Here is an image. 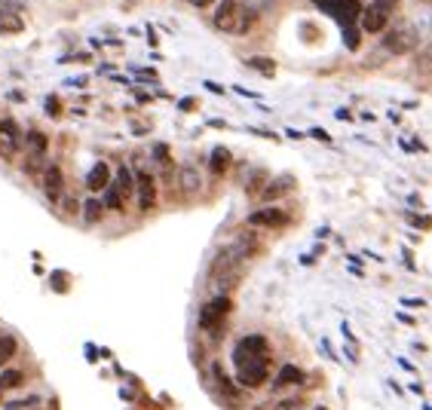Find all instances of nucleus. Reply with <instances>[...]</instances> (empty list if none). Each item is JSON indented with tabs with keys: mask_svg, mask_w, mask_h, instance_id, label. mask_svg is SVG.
I'll list each match as a JSON object with an SVG mask.
<instances>
[{
	"mask_svg": "<svg viewBox=\"0 0 432 410\" xmlns=\"http://www.w3.org/2000/svg\"><path fill=\"white\" fill-rule=\"evenodd\" d=\"M304 380V371L297 364H282L279 367V374H276V380H273V392H282V389L288 386H301Z\"/></svg>",
	"mask_w": 432,
	"mask_h": 410,
	"instance_id": "ddd939ff",
	"label": "nucleus"
},
{
	"mask_svg": "<svg viewBox=\"0 0 432 410\" xmlns=\"http://www.w3.org/2000/svg\"><path fill=\"white\" fill-rule=\"evenodd\" d=\"M46 110H49V114H56V110H58V101L49 98V101H46Z\"/></svg>",
	"mask_w": 432,
	"mask_h": 410,
	"instance_id": "c85d7f7f",
	"label": "nucleus"
},
{
	"mask_svg": "<svg viewBox=\"0 0 432 410\" xmlns=\"http://www.w3.org/2000/svg\"><path fill=\"white\" fill-rule=\"evenodd\" d=\"M414 43H417V34H414V31H411V28H398V31H393V34H389L386 37V49H389V53H398V56H402V53H411V49H414Z\"/></svg>",
	"mask_w": 432,
	"mask_h": 410,
	"instance_id": "9d476101",
	"label": "nucleus"
},
{
	"mask_svg": "<svg viewBox=\"0 0 432 410\" xmlns=\"http://www.w3.org/2000/svg\"><path fill=\"white\" fill-rule=\"evenodd\" d=\"M86 187L92 193H98V190H108L110 187V169H108V162H96V166L89 169V175H86Z\"/></svg>",
	"mask_w": 432,
	"mask_h": 410,
	"instance_id": "4468645a",
	"label": "nucleus"
},
{
	"mask_svg": "<svg viewBox=\"0 0 432 410\" xmlns=\"http://www.w3.org/2000/svg\"><path fill=\"white\" fill-rule=\"evenodd\" d=\"M178 181H181V190L187 193V196H197V193L202 190V178H200V169L197 166H181V175H178Z\"/></svg>",
	"mask_w": 432,
	"mask_h": 410,
	"instance_id": "2eb2a0df",
	"label": "nucleus"
},
{
	"mask_svg": "<svg viewBox=\"0 0 432 410\" xmlns=\"http://www.w3.org/2000/svg\"><path fill=\"white\" fill-rule=\"evenodd\" d=\"M209 169H212V175H224V172L230 169V150L227 147H215L212 159H209Z\"/></svg>",
	"mask_w": 432,
	"mask_h": 410,
	"instance_id": "f3484780",
	"label": "nucleus"
},
{
	"mask_svg": "<svg viewBox=\"0 0 432 410\" xmlns=\"http://www.w3.org/2000/svg\"><path fill=\"white\" fill-rule=\"evenodd\" d=\"M0 398H4V389H0Z\"/></svg>",
	"mask_w": 432,
	"mask_h": 410,
	"instance_id": "2f4dec72",
	"label": "nucleus"
},
{
	"mask_svg": "<svg viewBox=\"0 0 432 410\" xmlns=\"http://www.w3.org/2000/svg\"><path fill=\"white\" fill-rule=\"evenodd\" d=\"M25 31V22L19 13H4L0 9V34H22Z\"/></svg>",
	"mask_w": 432,
	"mask_h": 410,
	"instance_id": "dca6fc26",
	"label": "nucleus"
},
{
	"mask_svg": "<svg viewBox=\"0 0 432 410\" xmlns=\"http://www.w3.org/2000/svg\"><path fill=\"white\" fill-rule=\"evenodd\" d=\"M227 312H230V297H227V294H215L212 300L202 303V310H200V327L218 334L221 327H224V322H227Z\"/></svg>",
	"mask_w": 432,
	"mask_h": 410,
	"instance_id": "20e7f679",
	"label": "nucleus"
},
{
	"mask_svg": "<svg viewBox=\"0 0 432 410\" xmlns=\"http://www.w3.org/2000/svg\"><path fill=\"white\" fill-rule=\"evenodd\" d=\"M252 251H254L252 239H236V242H230L227 248H221L218 258L212 261V273H224V270H233V266H242L245 261H249Z\"/></svg>",
	"mask_w": 432,
	"mask_h": 410,
	"instance_id": "39448f33",
	"label": "nucleus"
},
{
	"mask_svg": "<svg viewBox=\"0 0 432 410\" xmlns=\"http://www.w3.org/2000/svg\"><path fill=\"white\" fill-rule=\"evenodd\" d=\"M313 410H328V407H313Z\"/></svg>",
	"mask_w": 432,
	"mask_h": 410,
	"instance_id": "c756f323",
	"label": "nucleus"
},
{
	"mask_svg": "<svg viewBox=\"0 0 432 410\" xmlns=\"http://www.w3.org/2000/svg\"><path fill=\"white\" fill-rule=\"evenodd\" d=\"M249 224L252 227H285L288 224V214L282 209H258V211H252L249 214Z\"/></svg>",
	"mask_w": 432,
	"mask_h": 410,
	"instance_id": "6e6552de",
	"label": "nucleus"
},
{
	"mask_svg": "<svg viewBox=\"0 0 432 410\" xmlns=\"http://www.w3.org/2000/svg\"><path fill=\"white\" fill-rule=\"evenodd\" d=\"M22 380H25L22 371H4L0 374V389H4V392L6 389H16V386H22Z\"/></svg>",
	"mask_w": 432,
	"mask_h": 410,
	"instance_id": "412c9836",
	"label": "nucleus"
},
{
	"mask_svg": "<svg viewBox=\"0 0 432 410\" xmlns=\"http://www.w3.org/2000/svg\"><path fill=\"white\" fill-rule=\"evenodd\" d=\"M215 380H218V386H221V392H224V395L236 398V389H233V383L227 380V374H224V371H221L218 364H215Z\"/></svg>",
	"mask_w": 432,
	"mask_h": 410,
	"instance_id": "4be33fe9",
	"label": "nucleus"
},
{
	"mask_svg": "<svg viewBox=\"0 0 432 410\" xmlns=\"http://www.w3.org/2000/svg\"><path fill=\"white\" fill-rule=\"evenodd\" d=\"M242 4H245V6H249V9H252V13H254V16H258V13H261V9H267V6H270V4H273V0H242Z\"/></svg>",
	"mask_w": 432,
	"mask_h": 410,
	"instance_id": "393cba45",
	"label": "nucleus"
},
{
	"mask_svg": "<svg viewBox=\"0 0 432 410\" xmlns=\"http://www.w3.org/2000/svg\"><path fill=\"white\" fill-rule=\"evenodd\" d=\"M153 153H157V159H160V162H169V150L163 147V144H157V150H153Z\"/></svg>",
	"mask_w": 432,
	"mask_h": 410,
	"instance_id": "a878e982",
	"label": "nucleus"
},
{
	"mask_svg": "<svg viewBox=\"0 0 432 410\" xmlns=\"http://www.w3.org/2000/svg\"><path fill=\"white\" fill-rule=\"evenodd\" d=\"M292 190H294V178H292V175H279V178L267 181L261 199H264V202H273V199H279V196H285V193H292Z\"/></svg>",
	"mask_w": 432,
	"mask_h": 410,
	"instance_id": "f8f14e48",
	"label": "nucleus"
},
{
	"mask_svg": "<svg viewBox=\"0 0 432 410\" xmlns=\"http://www.w3.org/2000/svg\"><path fill=\"white\" fill-rule=\"evenodd\" d=\"M187 4H190V6H200V9H202V6H209V4H215V0H187Z\"/></svg>",
	"mask_w": 432,
	"mask_h": 410,
	"instance_id": "cd10ccee",
	"label": "nucleus"
},
{
	"mask_svg": "<svg viewBox=\"0 0 432 410\" xmlns=\"http://www.w3.org/2000/svg\"><path fill=\"white\" fill-rule=\"evenodd\" d=\"M396 6H398V0H371L368 6H362V16H359V22H362L365 34H380V31L389 25V19H393Z\"/></svg>",
	"mask_w": 432,
	"mask_h": 410,
	"instance_id": "7ed1b4c3",
	"label": "nucleus"
},
{
	"mask_svg": "<svg viewBox=\"0 0 432 410\" xmlns=\"http://www.w3.org/2000/svg\"><path fill=\"white\" fill-rule=\"evenodd\" d=\"M56 285H58V288H61V291H65V288H68V279H65V273H56Z\"/></svg>",
	"mask_w": 432,
	"mask_h": 410,
	"instance_id": "bb28decb",
	"label": "nucleus"
},
{
	"mask_svg": "<svg viewBox=\"0 0 432 410\" xmlns=\"http://www.w3.org/2000/svg\"><path fill=\"white\" fill-rule=\"evenodd\" d=\"M254 25V13L242 0H221L218 9H215V28L224 31L230 37H242L249 34Z\"/></svg>",
	"mask_w": 432,
	"mask_h": 410,
	"instance_id": "f03ea898",
	"label": "nucleus"
},
{
	"mask_svg": "<svg viewBox=\"0 0 432 410\" xmlns=\"http://www.w3.org/2000/svg\"><path fill=\"white\" fill-rule=\"evenodd\" d=\"M6 410H19V407H6Z\"/></svg>",
	"mask_w": 432,
	"mask_h": 410,
	"instance_id": "7c9ffc66",
	"label": "nucleus"
},
{
	"mask_svg": "<svg viewBox=\"0 0 432 410\" xmlns=\"http://www.w3.org/2000/svg\"><path fill=\"white\" fill-rule=\"evenodd\" d=\"M233 364H236V377H240V386L254 389L267 380L270 374V346H267L264 334H249L242 337L240 346L233 349Z\"/></svg>",
	"mask_w": 432,
	"mask_h": 410,
	"instance_id": "f257e3e1",
	"label": "nucleus"
},
{
	"mask_svg": "<svg viewBox=\"0 0 432 410\" xmlns=\"http://www.w3.org/2000/svg\"><path fill=\"white\" fill-rule=\"evenodd\" d=\"M16 355V337L9 334H0V364L9 362V358Z\"/></svg>",
	"mask_w": 432,
	"mask_h": 410,
	"instance_id": "aec40b11",
	"label": "nucleus"
},
{
	"mask_svg": "<svg viewBox=\"0 0 432 410\" xmlns=\"http://www.w3.org/2000/svg\"><path fill=\"white\" fill-rule=\"evenodd\" d=\"M135 196H138L141 211L153 209V202H157V181H153L150 172H144V169L135 172Z\"/></svg>",
	"mask_w": 432,
	"mask_h": 410,
	"instance_id": "0eeeda50",
	"label": "nucleus"
},
{
	"mask_svg": "<svg viewBox=\"0 0 432 410\" xmlns=\"http://www.w3.org/2000/svg\"><path fill=\"white\" fill-rule=\"evenodd\" d=\"M0 9L4 13H22V9H28V0H0Z\"/></svg>",
	"mask_w": 432,
	"mask_h": 410,
	"instance_id": "b1692460",
	"label": "nucleus"
},
{
	"mask_svg": "<svg viewBox=\"0 0 432 410\" xmlns=\"http://www.w3.org/2000/svg\"><path fill=\"white\" fill-rule=\"evenodd\" d=\"M19 150V129L13 120H0V157L9 159Z\"/></svg>",
	"mask_w": 432,
	"mask_h": 410,
	"instance_id": "1a4fd4ad",
	"label": "nucleus"
},
{
	"mask_svg": "<svg viewBox=\"0 0 432 410\" xmlns=\"http://www.w3.org/2000/svg\"><path fill=\"white\" fill-rule=\"evenodd\" d=\"M249 68L261 70V74H267V77H273V70H276V65L270 58H249Z\"/></svg>",
	"mask_w": 432,
	"mask_h": 410,
	"instance_id": "5701e85b",
	"label": "nucleus"
},
{
	"mask_svg": "<svg viewBox=\"0 0 432 410\" xmlns=\"http://www.w3.org/2000/svg\"><path fill=\"white\" fill-rule=\"evenodd\" d=\"M43 190L49 202H58L61 196H65V178H61V169L58 166H46L43 172Z\"/></svg>",
	"mask_w": 432,
	"mask_h": 410,
	"instance_id": "9b49d317",
	"label": "nucleus"
},
{
	"mask_svg": "<svg viewBox=\"0 0 432 410\" xmlns=\"http://www.w3.org/2000/svg\"><path fill=\"white\" fill-rule=\"evenodd\" d=\"M132 190H135V175H132L129 166H123V169L117 172V181L108 187L105 205H108V209H114V211H120L123 205H126V199L132 196Z\"/></svg>",
	"mask_w": 432,
	"mask_h": 410,
	"instance_id": "423d86ee",
	"label": "nucleus"
},
{
	"mask_svg": "<svg viewBox=\"0 0 432 410\" xmlns=\"http://www.w3.org/2000/svg\"><path fill=\"white\" fill-rule=\"evenodd\" d=\"M28 153H31V157H46V135H40V132H28Z\"/></svg>",
	"mask_w": 432,
	"mask_h": 410,
	"instance_id": "a211bd4d",
	"label": "nucleus"
},
{
	"mask_svg": "<svg viewBox=\"0 0 432 410\" xmlns=\"http://www.w3.org/2000/svg\"><path fill=\"white\" fill-rule=\"evenodd\" d=\"M105 209H108V205L101 202V199H86V205H83V218H86V224H96L101 214H105Z\"/></svg>",
	"mask_w": 432,
	"mask_h": 410,
	"instance_id": "6ab92c4d",
	"label": "nucleus"
}]
</instances>
